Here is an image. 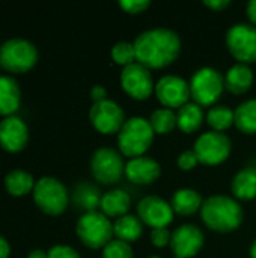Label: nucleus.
I'll use <instances>...</instances> for the list:
<instances>
[{
    "label": "nucleus",
    "mask_w": 256,
    "mask_h": 258,
    "mask_svg": "<svg viewBox=\"0 0 256 258\" xmlns=\"http://www.w3.org/2000/svg\"><path fill=\"white\" fill-rule=\"evenodd\" d=\"M148 258H160V257H157V255H152V257H148Z\"/></svg>",
    "instance_id": "42"
},
{
    "label": "nucleus",
    "mask_w": 256,
    "mask_h": 258,
    "mask_svg": "<svg viewBox=\"0 0 256 258\" xmlns=\"http://www.w3.org/2000/svg\"><path fill=\"white\" fill-rule=\"evenodd\" d=\"M202 204H204V200H202L201 194L190 187L178 189L172 195V200H170V206H172L174 212L181 216L195 215L196 212H199L202 209Z\"/></svg>",
    "instance_id": "21"
},
{
    "label": "nucleus",
    "mask_w": 256,
    "mask_h": 258,
    "mask_svg": "<svg viewBox=\"0 0 256 258\" xmlns=\"http://www.w3.org/2000/svg\"><path fill=\"white\" fill-rule=\"evenodd\" d=\"M193 151L196 153L199 163L216 166L229 157L232 151V142L225 133L210 130L196 139Z\"/></svg>",
    "instance_id": "10"
},
{
    "label": "nucleus",
    "mask_w": 256,
    "mask_h": 258,
    "mask_svg": "<svg viewBox=\"0 0 256 258\" xmlns=\"http://www.w3.org/2000/svg\"><path fill=\"white\" fill-rule=\"evenodd\" d=\"M151 242L155 248H164L170 245L172 233L167 228H154L151 230Z\"/></svg>",
    "instance_id": "33"
},
{
    "label": "nucleus",
    "mask_w": 256,
    "mask_h": 258,
    "mask_svg": "<svg viewBox=\"0 0 256 258\" xmlns=\"http://www.w3.org/2000/svg\"><path fill=\"white\" fill-rule=\"evenodd\" d=\"M75 233L80 242L91 248V249H100L106 248L113 240V224L110 219L101 213V212H84L77 224H75Z\"/></svg>",
    "instance_id": "4"
},
{
    "label": "nucleus",
    "mask_w": 256,
    "mask_h": 258,
    "mask_svg": "<svg viewBox=\"0 0 256 258\" xmlns=\"http://www.w3.org/2000/svg\"><path fill=\"white\" fill-rule=\"evenodd\" d=\"M155 97L167 109H181L192 98L190 85L178 76H163L155 83Z\"/></svg>",
    "instance_id": "13"
},
{
    "label": "nucleus",
    "mask_w": 256,
    "mask_h": 258,
    "mask_svg": "<svg viewBox=\"0 0 256 258\" xmlns=\"http://www.w3.org/2000/svg\"><path fill=\"white\" fill-rule=\"evenodd\" d=\"M131 207V198L130 195L122 189H112L101 195L100 209L101 213H104L109 219L110 218H121L128 215V210Z\"/></svg>",
    "instance_id": "18"
},
{
    "label": "nucleus",
    "mask_w": 256,
    "mask_h": 258,
    "mask_svg": "<svg viewBox=\"0 0 256 258\" xmlns=\"http://www.w3.org/2000/svg\"><path fill=\"white\" fill-rule=\"evenodd\" d=\"M252 85H253V71L246 63L237 62L225 74V88L235 95L246 94L252 88Z\"/></svg>",
    "instance_id": "19"
},
{
    "label": "nucleus",
    "mask_w": 256,
    "mask_h": 258,
    "mask_svg": "<svg viewBox=\"0 0 256 258\" xmlns=\"http://www.w3.org/2000/svg\"><path fill=\"white\" fill-rule=\"evenodd\" d=\"M33 200L36 206L47 215L57 216L68 207L69 195L65 184L54 177H42L35 183Z\"/></svg>",
    "instance_id": "7"
},
{
    "label": "nucleus",
    "mask_w": 256,
    "mask_h": 258,
    "mask_svg": "<svg viewBox=\"0 0 256 258\" xmlns=\"http://www.w3.org/2000/svg\"><path fill=\"white\" fill-rule=\"evenodd\" d=\"M226 47L238 63L250 65L256 62V26L237 23L226 32Z\"/></svg>",
    "instance_id": "8"
},
{
    "label": "nucleus",
    "mask_w": 256,
    "mask_h": 258,
    "mask_svg": "<svg viewBox=\"0 0 256 258\" xmlns=\"http://www.w3.org/2000/svg\"><path fill=\"white\" fill-rule=\"evenodd\" d=\"M174 209L170 206V203H167L166 200L155 197V195H149L145 197L143 200L139 201L137 204V216L139 219L154 228H167L172 221H174Z\"/></svg>",
    "instance_id": "14"
},
{
    "label": "nucleus",
    "mask_w": 256,
    "mask_h": 258,
    "mask_svg": "<svg viewBox=\"0 0 256 258\" xmlns=\"http://www.w3.org/2000/svg\"><path fill=\"white\" fill-rule=\"evenodd\" d=\"M174 258H181V257H174Z\"/></svg>",
    "instance_id": "43"
},
{
    "label": "nucleus",
    "mask_w": 256,
    "mask_h": 258,
    "mask_svg": "<svg viewBox=\"0 0 256 258\" xmlns=\"http://www.w3.org/2000/svg\"><path fill=\"white\" fill-rule=\"evenodd\" d=\"M103 258H134L131 245L113 239L106 248H103Z\"/></svg>",
    "instance_id": "31"
},
{
    "label": "nucleus",
    "mask_w": 256,
    "mask_h": 258,
    "mask_svg": "<svg viewBox=\"0 0 256 258\" xmlns=\"http://www.w3.org/2000/svg\"><path fill=\"white\" fill-rule=\"evenodd\" d=\"M35 183L36 181H35L33 175L24 169H12L5 177V187L14 197L27 195L30 190L33 192Z\"/></svg>",
    "instance_id": "26"
},
{
    "label": "nucleus",
    "mask_w": 256,
    "mask_h": 258,
    "mask_svg": "<svg viewBox=\"0 0 256 258\" xmlns=\"http://www.w3.org/2000/svg\"><path fill=\"white\" fill-rule=\"evenodd\" d=\"M74 198L78 207L84 209L86 212H95V209L100 207V201H101L100 192L94 186L86 184V183H81L77 186Z\"/></svg>",
    "instance_id": "29"
},
{
    "label": "nucleus",
    "mask_w": 256,
    "mask_h": 258,
    "mask_svg": "<svg viewBox=\"0 0 256 258\" xmlns=\"http://www.w3.org/2000/svg\"><path fill=\"white\" fill-rule=\"evenodd\" d=\"M89 119L94 128L103 135H118L127 121L122 107L110 98L94 103L89 110Z\"/></svg>",
    "instance_id": "11"
},
{
    "label": "nucleus",
    "mask_w": 256,
    "mask_h": 258,
    "mask_svg": "<svg viewBox=\"0 0 256 258\" xmlns=\"http://www.w3.org/2000/svg\"><path fill=\"white\" fill-rule=\"evenodd\" d=\"M249 254H250V258H256V239L253 240V243L250 245V251H249Z\"/></svg>",
    "instance_id": "41"
},
{
    "label": "nucleus",
    "mask_w": 256,
    "mask_h": 258,
    "mask_svg": "<svg viewBox=\"0 0 256 258\" xmlns=\"http://www.w3.org/2000/svg\"><path fill=\"white\" fill-rule=\"evenodd\" d=\"M136 60L148 70H160L172 62L181 53V38L167 27H155L142 32L134 39Z\"/></svg>",
    "instance_id": "1"
},
{
    "label": "nucleus",
    "mask_w": 256,
    "mask_h": 258,
    "mask_svg": "<svg viewBox=\"0 0 256 258\" xmlns=\"http://www.w3.org/2000/svg\"><path fill=\"white\" fill-rule=\"evenodd\" d=\"M27 258H48V254L42 249H33L27 254Z\"/></svg>",
    "instance_id": "40"
},
{
    "label": "nucleus",
    "mask_w": 256,
    "mask_h": 258,
    "mask_svg": "<svg viewBox=\"0 0 256 258\" xmlns=\"http://www.w3.org/2000/svg\"><path fill=\"white\" fill-rule=\"evenodd\" d=\"M29 141L27 124L15 115L5 116L0 121V145L11 153H17L26 147Z\"/></svg>",
    "instance_id": "16"
},
{
    "label": "nucleus",
    "mask_w": 256,
    "mask_h": 258,
    "mask_svg": "<svg viewBox=\"0 0 256 258\" xmlns=\"http://www.w3.org/2000/svg\"><path fill=\"white\" fill-rule=\"evenodd\" d=\"M47 254L48 258H81L74 248L68 245H56Z\"/></svg>",
    "instance_id": "35"
},
{
    "label": "nucleus",
    "mask_w": 256,
    "mask_h": 258,
    "mask_svg": "<svg viewBox=\"0 0 256 258\" xmlns=\"http://www.w3.org/2000/svg\"><path fill=\"white\" fill-rule=\"evenodd\" d=\"M190 94L201 107L213 106L225 89V76L213 67L199 68L190 79Z\"/></svg>",
    "instance_id": "6"
},
{
    "label": "nucleus",
    "mask_w": 256,
    "mask_h": 258,
    "mask_svg": "<svg viewBox=\"0 0 256 258\" xmlns=\"http://www.w3.org/2000/svg\"><path fill=\"white\" fill-rule=\"evenodd\" d=\"M204 5H205L207 8L213 9V11H219V12H220V11L226 9V8L231 5V2H229V0H205Z\"/></svg>",
    "instance_id": "37"
},
{
    "label": "nucleus",
    "mask_w": 256,
    "mask_h": 258,
    "mask_svg": "<svg viewBox=\"0 0 256 258\" xmlns=\"http://www.w3.org/2000/svg\"><path fill=\"white\" fill-rule=\"evenodd\" d=\"M91 98L94 100V103L107 100V89L104 86H101V85L92 86V89H91Z\"/></svg>",
    "instance_id": "36"
},
{
    "label": "nucleus",
    "mask_w": 256,
    "mask_h": 258,
    "mask_svg": "<svg viewBox=\"0 0 256 258\" xmlns=\"http://www.w3.org/2000/svg\"><path fill=\"white\" fill-rule=\"evenodd\" d=\"M161 174V166L157 160L148 156L130 159L125 163V177L139 186L152 184Z\"/></svg>",
    "instance_id": "17"
},
{
    "label": "nucleus",
    "mask_w": 256,
    "mask_h": 258,
    "mask_svg": "<svg viewBox=\"0 0 256 258\" xmlns=\"http://www.w3.org/2000/svg\"><path fill=\"white\" fill-rule=\"evenodd\" d=\"M207 122L214 132H225L234 125V110L228 106H213L207 113Z\"/></svg>",
    "instance_id": "27"
},
{
    "label": "nucleus",
    "mask_w": 256,
    "mask_h": 258,
    "mask_svg": "<svg viewBox=\"0 0 256 258\" xmlns=\"http://www.w3.org/2000/svg\"><path fill=\"white\" fill-rule=\"evenodd\" d=\"M149 5L151 3L148 0H121L119 2L121 9H124L127 14H140L146 11Z\"/></svg>",
    "instance_id": "34"
},
{
    "label": "nucleus",
    "mask_w": 256,
    "mask_h": 258,
    "mask_svg": "<svg viewBox=\"0 0 256 258\" xmlns=\"http://www.w3.org/2000/svg\"><path fill=\"white\" fill-rule=\"evenodd\" d=\"M234 124L244 135H256V98L246 100L237 106Z\"/></svg>",
    "instance_id": "25"
},
{
    "label": "nucleus",
    "mask_w": 256,
    "mask_h": 258,
    "mask_svg": "<svg viewBox=\"0 0 256 258\" xmlns=\"http://www.w3.org/2000/svg\"><path fill=\"white\" fill-rule=\"evenodd\" d=\"M119 80L125 94H128L133 100L137 101L149 98L151 94L155 91V83L152 80L149 70L139 62H134L122 68Z\"/></svg>",
    "instance_id": "12"
},
{
    "label": "nucleus",
    "mask_w": 256,
    "mask_h": 258,
    "mask_svg": "<svg viewBox=\"0 0 256 258\" xmlns=\"http://www.w3.org/2000/svg\"><path fill=\"white\" fill-rule=\"evenodd\" d=\"M204 246V233L193 224H183L172 233L170 249L175 257L193 258Z\"/></svg>",
    "instance_id": "15"
},
{
    "label": "nucleus",
    "mask_w": 256,
    "mask_h": 258,
    "mask_svg": "<svg viewBox=\"0 0 256 258\" xmlns=\"http://www.w3.org/2000/svg\"><path fill=\"white\" fill-rule=\"evenodd\" d=\"M199 163L198 160V156L193 150H187V151H183L180 156H178V160H177V165L180 169L183 171H192L196 168V165Z\"/></svg>",
    "instance_id": "32"
},
{
    "label": "nucleus",
    "mask_w": 256,
    "mask_h": 258,
    "mask_svg": "<svg viewBox=\"0 0 256 258\" xmlns=\"http://www.w3.org/2000/svg\"><path fill=\"white\" fill-rule=\"evenodd\" d=\"M91 171L97 181L103 184H116L125 177V162L119 151L103 147L92 154Z\"/></svg>",
    "instance_id": "9"
},
{
    "label": "nucleus",
    "mask_w": 256,
    "mask_h": 258,
    "mask_svg": "<svg viewBox=\"0 0 256 258\" xmlns=\"http://www.w3.org/2000/svg\"><path fill=\"white\" fill-rule=\"evenodd\" d=\"M231 190L237 200L250 201L256 198V169L244 168L235 174L231 183Z\"/></svg>",
    "instance_id": "24"
},
{
    "label": "nucleus",
    "mask_w": 256,
    "mask_h": 258,
    "mask_svg": "<svg viewBox=\"0 0 256 258\" xmlns=\"http://www.w3.org/2000/svg\"><path fill=\"white\" fill-rule=\"evenodd\" d=\"M148 121L155 135H167L177 127V113L172 109L161 107L154 110Z\"/></svg>",
    "instance_id": "28"
},
{
    "label": "nucleus",
    "mask_w": 256,
    "mask_h": 258,
    "mask_svg": "<svg viewBox=\"0 0 256 258\" xmlns=\"http://www.w3.org/2000/svg\"><path fill=\"white\" fill-rule=\"evenodd\" d=\"M9 254H11V245L3 236H0V258H8Z\"/></svg>",
    "instance_id": "38"
},
{
    "label": "nucleus",
    "mask_w": 256,
    "mask_h": 258,
    "mask_svg": "<svg viewBox=\"0 0 256 258\" xmlns=\"http://www.w3.org/2000/svg\"><path fill=\"white\" fill-rule=\"evenodd\" d=\"M246 11H247V17H249V20H250V24L256 26V0H250V2L247 3Z\"/></svg>",
    "instance_id": "39"
},
{
    "label": "nucleus",
    "mask_w": 256,
    "mask_h": 258,
    "mask_svg": "<svg viewBox=\"0 0 256 258\" xmlns=\"http://www.w3.org/2000/svg\"><path fill=\"white\" fill-rule=\"evenodd\" d=\"M38 62L36 45L20 36L5 41L0 47V65L9 73H26Z\"/></svg>",
    "instance_id": "5"
},
{
    "label": "nucleus",
    "mask_w": 256,
    "mask_h": 258,
    "mask_svg": "<svg viewBox=\"0 0 256 258\" xmlns=\"http://www.w3.org/2000/svg\"><path fill=\"white\" fill-rule=\"evenodd\" d=\"M112 59L116 65H121V67H128L136 60V50H134V44L133 42H127V41H121V42H116L113 47H112Z\"/></svg>",
    "instance_id": "30"
},
{
    "label": "nucleus",
    "mask_w": 256,
    "mask_h": 258,
    "mask_svg": "<svg viewBox=\"0 0 256 258\" xmlns=\"http://www.w3.org/2000/svg\"><path fill=\"white\" fill-rule=\"evenodd\" d=\"M113 234L116 236L118 240H122L131 245L142 237L143 222L139 219V216H134V215L121 216L113 222Z\"/></svg>",
    "instance_id": "23"
},
{
    "label": "nucleus",
    "mask_w": 256,
    "mask_h": 258,
    "mask_svg": "<svg viewBox=\"0 0 256 258\" xmlns=\"http://www.w3.org/2000/svg\"><path fill=\"white\" fill-rule=\"evenodd\" d=\"M116 136L119 153L125 157L134 159L145 156L152 145L155 133L148 119L142 116H133L125 121Z\"/></svg>",
    "instance_id": "3"
},
{
    "label": "nucleus",
    "mask_w": 256,
    "mask_h": 258,
    "mask_svg": "<svg viewBox=\"0 0 256 258\" xmlns=\"http://www.w3.org/2000/svg\"><path fill=\"white\" fill-rule=\"evenodd\" d=\"M205 119V113H204V109L196 104L195 101L193 103H187L184 104L181 109L177 110V127L183 132V133H187V135H192L195 132H198L202 125Z\"/></svg>",
    "instance_id": "22"
},
{
    "label": "nucleus",
    "mask_w": 256,
    "mask_h": 258,
    "mask_svg": "<svg viewBox=\"0 0 256 258\" xmlns=\"http://www.w3.org/2000/svg\"><path fill=\"white\" fill-rule=\"evenodd\" d=\"M202 222L214 233H232L244 219V212L235 198L226 195H213L207 198L201 209Z\"/></svg>",
    "instance_id": "2"
},
{
    "label": "nucleus",
    "mask_w": 256,
    "mask_h": 258,
    "mask_svg": "<svg viewBox=\"0 0 256 258\" xmlns=\"http://www.w3.org/2000/svg\"><path fill=\"white\" fill-rule=\"evenodd\" d=\"M21 103V89L11 76H0V115H14Z\"/></svg>",
    "instance_id": "20"
}]
</instances>
